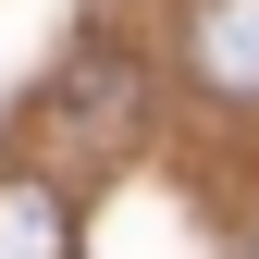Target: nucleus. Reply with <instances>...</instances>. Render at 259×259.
Returning a JSON list of instances; mask_svg holds the SVG:
<instances>
[{
    "label": "nucleus",
    "mask_w": 259,
    "mask_h": 259,
    "mask_svg": "<svg viewBox=\"0 0 259 259\" xmlns=\"http://www.w3.org/2000/svg\"><path fill=\"white\" fill-rule=\"evenodd\" d=\"M185 74L210 99L259 111V0H185Z\"/></svg>",
    "instance_id": "2"
},
{
    "label": "nucleus",
    "mask_w": 259,
    "mask_h": 259,
    "mask_svg": "<svg viewBox=\"0 0 259 259\" xmlns=\"http://www.w3.org/2000/svg\"><path fill=\"white\" fill-rule=\"evenodd\" d=\"M0 259H74V210L50 173H0Z\"/></svg>",
    "instance_id": "3"
},
{
    "label": "nucleus",
    "mask_w": 259,
    "mask_h": 259,
    "mask_svg": "<svg viewBox=\"0 0 259 259\" xmlns=\"http://www.w3.org/2000/svg\"><path fill=\"white\" fill-rule=\"evenodd\" d=\"M37 123L62 136V160H123V148H136V123H148V74L99 37V50H74V62L50 74Z\"/></svg>",
    "instance_id": "1"
}]
</instances>
